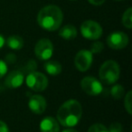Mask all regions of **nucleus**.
<instances>
[{
  "instance_id": "f257e3e1",
  "label": "nucleus",
  "mask_w": 132,
  "mask_h": 132,
  "mask_svg": "<svg viewBox=\"0 0 132 132\" xmlns=\"http://www.w3.org/2000/svg\"><path fill=\"white\" fill-rule=\"evenodd\" d=\"M82 116V107L76 100H69L62 103L57 111V121L62 126L72 128L80 122Z\"/></svg>"
},
{
  "instance_id": "f03ea898",
  "label": "nucleus",
  "mask_w": 132,
  "mask_h": 132,
  "mask_svg": "<svg viewBox=\"0 0 132 132\" xmlns=\"http://www.w3.org/2000/svg\"><path fill=\"white\" fill-rule=\"evenodd\" d=\"M63 20V14L59 6L48 5L42 8L37 15V23L46 31L53 32L60 28Z\"/></svg>"
},
{
  "instance_id": "7ed1b4c3",
  "label": "nucleus",
  "mask_w": 132,
  "mask_h": 132,
  "mask_svg": "<svg viewBox=\"0 0 132 132\" xmlns=\"http://www.w3.org/2000/svg\"><path fill=\"white\" fill-rule=\"evenodd\" d=\"M120 68L117 62L113 60H108L101 64L99 71V76L101 81L105 84H114L119 79Z\"/></svg>"
},
{
  "instance_id": "20e7f679",
  "label": "nucleus",
  "mask_w": 132,
  "mask_h": 132,
  "mask_svg": "<svg viewBox=\"0 0 132 132\" xmlns=\"http://www.w3.org/2000/svg\"><path fill=\"white\" fill-rule=\"evenodd\" d=\"M26 85L34 92H44L48 86V79L44 73L39 72H29L26 79Z\"/></svg>"
},
{
  "instance_id": "39448f33",
  "label": "nucleus",
  "mask_w": 132,
  "mask_h": 132,
  "mask_svg": "<svg viewBox=\"0 0 132 132\" xmlns=\"http://www.w3.org/2000/svg\"><path fill=\"white\" fill-rule=\"evenodd\" d=\"M81 33L84 38L98 40L102 35V28L99 23L93 20H86L81 26Z\"/></svg>"
},
{
  "instance_id": "423d86ee",
  "label": "nucleus",
  "mask_w": 132,
  "mask_h": 132,
  "mask_svg": "<svg viewBox=\"0 0 132 132\" xmlns=\"http://www.w3.org/2000/svg\"><path fill=\"white\" fill-rule=\"evenodd\" d=\"M35 56L40 61L50 60L53 53V44L49 39L42 38L36 43L35 47Z\"/></svg>"
},
{
  "instance_id": "0eeeda50",
  "label": "nucleus",
  "mask_w": 132,
  "mask_h": 132,
  "mask_svg": "<svg viewBox=\"0 0 132 132\" xmlns=\"http://www.w3.org/2000/svg\"><path fill=\"white\" fill-rule=\"evenodd\" d=\"M81 87L86 94L90 96H97L102 92L103 87L101 82L92 76H86L81 81Z\"/></svg>"
},
{
  "instance_id": "6e6552de",
  "label": "nucleus",
  "mask_w": 132,
  "mask_h": 132,
  "mask_svg": "<svg viewBox=\"0 0 132 132\" xmlns=\"http://www.w3.org/2000/svg\"><path fill=\"white\" fill-rule=\"evenodd\" d=\"M93 61V54L89 50H81L75 55L74 64L78 71L86 72L90 68Z\"/></svg>"
},
{
  "instance_id": "1a4fd4ad",
  "label": "nucleus",
  "mask_w": 132,
  "mask_h": 132,
  "mask_svg": "<svg viewBox=\"0 0 132 132\" xmlns=\"http://www.w3.org/2000/svg\"><path fill=\"white\" fill-rule=\"evenodd\" d=\"M107 44H108L109 47L111 49L121 50L128 45V36L123 32H113L107 38Z\"/></svg>"
},
{
  "instance_id": "9d476101",
  "label": "nucleus",
  "mask_w": 132,
  "mask_h": 132,
  "mask_svg": "<svg viewBox=\"0 0 132 132\" xmlns=\"http://www.w3.org/2000/svg\"><path fill=\"white\" fill-rule=\"evenodd\" d=\"M28 107L30 110L35 114H43L46 110V101L42 95H33L28 101Z\"/></svg>"
},
{
  "instance_id": "9b49d317",
  "label": "nucleus",
  "mask_w": 132,
  "mask_h": 132,
  "mask_svg": "<svg viewBox=\"0 0 132 132\" xmlns=\"http://www.w3.org/2000/svg\"><path fill=\"white\" fill-rule=\"evenodd\" d=\"M24 82V74L20 71H12L7 74L5 84L6 87L11 89H15L20 87Z\"/></svg>"
},
{
  "instance_id": "f8f14e48",
  "label": "nucleus",
  "mask_w": 132,
  "mask_h": 132,
  "mask_svg": "<svg viewBox=\"0 0 132 132\" xmlns=\"http://www.w3.org/2000/svg\"><path fill=\"white\" fill-rule=\"evenodd\" d=\"M41 132H59V122L53 117H45L40 123Z\"/></svg>"
},
{
  "instance_id": "ddd939ff",
  "label": "nucleus",
  "mask_w": 132,
  "mask_h": 132,
  "mask_svg": "<svg viewBox=\"0 0 132 132\" xmlns=\"http://www.w3.org/2000/svg\"><path fill=\"white\" fill-rule=\"evenodd\" d=\"M44 69L49 75L57 76L62 72V64L57 61L47 60L44 64Z\"/></svg>"
},
{
  "instance_id": "4468645a",
  "label": "nucleus",
  "mask_w": 132,
  "mask_h": 132,
  "mask_svg": "<svg viewBox=\"0 0 132 132\" xmlns=\"http://www.w3.org/2000/svg\"><path fill=\"white\" fill-rule=\"evenodd\" d=\"M59 35L64 40H72L77 36V29L72 24H66L59 30Z\"/></svg>"
},
{
  "instance_id": "2eb2a0df",
  "label": "nucleus",
  "mask_w": 132,
  "mask_h": 132,
  "mask_svg": "<svg viewBox=\"0 0 132 132\" xmlns=\"http://www.w3.org/2000/svg\"><path fill=\"white\" fill-rule=\"evenodd\" d=\"M6 44L12 50H20L24 47V40L19 35H11L6 40Z\"/></svg>"
},
{
  "instance_id": "dca6fc26",
  "label": "nucleus",
  "mask_w": 132,
  "mask_h": 132,
  "mask_svg": "<svg viewBox=\"0 0 132 132\" xmlns=\"http://www.w3.org/2000/svg\"><path fill=\"white\" fill-rule=\"evenodd\" d=\"M122 24L128 29L132 27V8L128 7L122 15Z\"/></svg>"
},
{
  "instance_id": "f3484780",
  "label": "nucleus",
  "mask_w": 132,
  "mask_h": 132,
  "mask_svg": "<svg viewBox=\"0 0 132 132\" xmlns=\"http://www.w3.org/2000/svg\"><path fill=\"white\" fill-rule=\"evenodd\" d=\"M124 88L120 84H115L110 90V94L115 100H120L124 96Z\"/></svg>"
},
{
  "instance_id": "a211bd4d",
  "label": "nucleus",
  "mask_w": 132,
  "mask_h": 132,
  "mask_svg": "<svg viewBox=\"0 0 132 132\" xmlns=\"http://www.w3.org/2000/svg\"><path fill=\"white\" fill-rule=\"evenodd\" d=\"M124 107L129 115L132 114V92L129 90L125 96L124 100Z\"/></svg>"
},
{
  "instance_id": "6ab92c4d",
  "label": "nucleus",
  "mask_w": 132,
  "mask_h": 132,
  "mask_svg": "<svg viewBox=\"0 0 132 132\" xmlns=\"http://www.w3.org/2000/svg\"><path fill=\"white\" fill-rule=\"evenodd\" d=\"M88 132H109V129L101 123H95L89 128Z\"/></svg>"
},
{
  "instance_id": "aec40b11",
  "label": "nucleus",
  "mask_w": 132,
  "mask_h": 132,
  "mask_svg": "<svg viewBox=\"0 0 132 132\" xmlns=\"http://www.w3.org/2000/svg\"><path fill=\"white\" fill-rule=\"evenodd\" d=\"M104 49V45L101 42H99V41H96L95 43L92 44V47H90V53L93 54V53H101L102 52V50Z\"/></svg>"
},
{
  "instance_id": "412c9836",
  "label": "nucleus",
  "mask_w": 132,
  "mask_h": 132,
  "mask_svg": "<svg viewBox=\"0 0 132 132\" xmlns=\"http://www.w3.org/2000/svg\"><path fill=\"white\" fill-rule=\"evenodd\" d=\"M109 129V132H123V128L122 126H121L120 123H112L111 125L110 126V128Z\"/></svg>"
},
{
  "instance_id": "4be33fe9",
  "label": "nucleus",
  "mask_w": 132,
  "mask_h": 132,
  "mask_svg": "<svg viewBox=\"0 0 132 132\" xmlns=\"http://www.w3.org/2000/svg\"><path fill=\"white\" fill-rule=\"evenodd\" d=\"M7 72V65L4 61L0 60V79L4 77Z\"/></svg>"
},
{
  "instance_id": "5701e85b",
  "label": "nucleus",
  "mask_w": 132,
  "mask_h": 132,
  "mask_svg": "<svg viewBox=\"0 0 132 132\" xmlns=\"http://www.w3.org/2000/svg\"><path fill=\"white\" fill-rule=\"evenodd\" d=\"M0 132H9L7 125L2 120H0Z\"/></svg>"
},
{
  "instance_id": "b1692460",
  "label": "nucleus",
  "mask_w": 132,
  "mask_h": 132,
  "mask_svg": "<svg viewBox=\"0 0 132 132\" xmlns=\"http://www.w3.org/2000/svg\"><path fill=\"white\" fill-rule=\"evenodd\" d=\"M106 0H88V2L93 6H101Z\"/></svg>"
},
{
  "instance_id": "393cba45",
  "label": "nucleus",
  "mask_w": 132,
  "mask_h": 132,
  "mask_svg": "<svg viewBox=\"0 0 132 132\" xmlns=\"http://www.w3.org/2000/svg\"><path fill=\"white\" fill-rule=\"evenodd\" d=\"M5 43H6V41H5V38L4 36H3L2 35H0V50L2 49L3 46H4Z\"/></svg>"
},
{
  "instance_id": "a878e982",
  "label": "nucleus",
  "mask_w": 132,
  "mask_h": 132,
  "mask_svg": "<svg viewBox=\"0 0 132 132\" xmlns=\"http://www.w3.org/2000/svg\"><path fill=\"white\" fill-rule=\"evenodd\" d=\"M62 132H79V131H77L76 129H73V128H67V129L63 130Z\"/></svg>"
},
{
  "instance_id": "bb28decb",
  "label": "nucleus",
  "mask_w": 132,
  "mask_h": 132,
  "mask_svg": "<svg viewBox=\"0 0 132 132\" xmlns=\"http://www.w3.org/2000/svg\"><path fill=\"white\" fill-rule=\"evenodd\" d=\"M115 1H124V0H115Z\"/></svg>"
},
{
  "instance_id": "cd10ccee",
  "label": "nucleus",
  "mask_w": 132,
  "mask_h": 132,
  "mask_svg": "<svg viewBox=\"0 0 132 132\" xmlns=\"http://www.w3.org/2000/svg\"><path fill=\"white\" fill-rule=\"evenodd\" d=\"M71 1H76V0H71Z\"/></svg>"
},
{
  "instance_id": "c85d7f7f",
  "label": "nucleus",
  "mask_w": 132,
  "mask_h": 132,
  "mask_svg": "<svg viewBox=\"0 0 132 132\" xmlns=\"http://www.w3.org/2000/svg\"><path fill=\"white\" fill-rule=\"evenodd\" d=\"M0 92H1V89H0Z\"/></svg>"
}]
</instances>
